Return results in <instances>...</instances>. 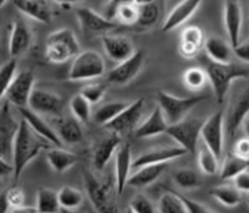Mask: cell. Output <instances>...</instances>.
<instances>
[{
    "label": "cell",
    "mask_w": 249,
    "mask_h": 213,
    "mask_svg": "<svg viewBox=\"0 0 249 213\" xmlns=\"http://www.w3.org/2000/svg\"><path fill=\"white\" fill-rule=\"evenodd\" d=\"M55 131L63 144L73 145L83 140V129L76 117H59L55 120Z\"/></svg>",
    "instance_id": "83f0119b"
},
{
    "label": "cell",
    "mask_w": 249,
    "mask_h": 213,
    "mask_svg": "<svg viewBox=\"0 0 249 213\" xmlns=\"http://www.w3.org/2000/svg\"><path fill=\"white\" fill-rule=\"evenodd\" d=\"M241 191L236 185H217L211 189V196L216 198L220 204L228 208L237 207L241 203Z\"/></svg>",
    "instance_id": "4dcf8cb0"
},
{
    "label": "cell",
    "mask_w": 249,
    "mask_h": 213,
    "mask_svg": "<svg viewBox=\"0 0 249 213\" xmlns=\"http://www.w3.org/2000/svg\"><path fill=\"white\" fill-rule=\"evenodd\" d=\"M79 158L75 153L66 151L61 147H55L47 152V161L50 167L57 173H64L71 169L77 162Z\"/></svg>",
    "instance_id": "f546056e"
},
{
    "label": "cell",
    "mask_w": 249,
    "mask_h": 213,
    "mask_svg": "<svg viewBox=\"0 0 249 213\" xmlns=\"http://www.w3.org/2000/svg\"><path fill=\"white\" fill-rule=\"evenodd\" d=\"M32 111L37 112L39 115H50L59 116L64 106V100L60 95L53 93L47 89L35 88L30 99V106Z\"/></svg>",
    "instance_id": "5bb4252c"
},
{
    "label": "cell",
    "mask_w": 249,
    "mask_h": 213,
    "mask_svg": "<svg viewBox=\"0 0 249 213\" xmlns=\"http://www.w3.org/2000/svg\"><path fill=\"white\" fill-rule=\"evenodd\" d=\"M233 51L234 56L240 61H243L245 64H249V39L245 41H240V44L234 47Z\"/></svg>",
    "instance_id": "681fc988"
},
{
    "label": "cell",
    "mask_w": 249,
    "mask_h": 213,
    "mask_svg": "<svg viewBox=\"0 0 249 213\" xmlns=\"http://www.w3.org/2000/svg\"><path fill=\"white\" fill-rule=\"evenodd\" d=\"M84 178V187H86L87 196L89 198L92 205L99 212H108L111 211L109 207V188L107 184L102 183L99 178L91 172L86 171L83 175Z\"/></svg>",
    "instance_id": "2e32d148"
},
{
    "label": "cell",
    "mask_w": 249,
    "mask_h": 213,
    "mask_svg": "<svg viewBox=\"0 0 249 213\" xmlns=\"http://www.w3.org/2000/svg\"><path fill=\"white\" fill-rule=\"evenodd\" d=\"M204 51L208 59L216 63H232L233 47L229 41L224 40L220 36H211L204 41Z\"/></svg>",
    "instance_id": "484cf974"
},
{
    "label": "cell",
    "mask_w": 249,
    "mask_h": 213,
    "mask_svg": "<svg viewBox=\"0 0 249 213\" xmlns=\"http://www.w3.org/2000/svg\"><path fill=\"white\" fill-rule=\"evenodd\" d=\"M122 142L120 135L113 132L97 140L93 148V155H92V161L96 171H103L106 168V165L113 156V153H116L117 148L122 144Z\"/></svg>",
    "instance_id": "ffe728a7"
},
{
    "label": "cell",
    "mask_w": 249,
    "mask_h": 213,
    "mask_svg": "<svg viewBox=\"0 0 249 213\" xmlns=\"http://www.w3.org/2000/svg\"><path fill=\"white\" fill-rule=\"evenodd\" d=\"M168 127H169V123L164 116L161 108L156 106L152 113L142 124H139L138 128L135 129V136L139 137V139L159 136V135L167 133Z\"/></svg>",
    "instance_id": "cb8c5ba5"
},
{
    "label": "cell",
    "mask_w": 249,
    "mask_h": 213,
    "mask_svg": "<svg viewBox=\"0 0 249 213\" xmlns=\"http://www.w3.org/2000/svg\"><path fill=\"white\" fill-rule=\"evenodd\" d=\"M7 1H8V0H1V3H0V5H1V7H4Z\"/></svg>",
    "instance_id": "6f0895ef"
},
{
    "label": "cell",
    "mask_w": 249,
    "mask_h": 213,
    "mask_svg": "<svg viewBox=\"0 0 249 213\" xmlns=\"http://www.w3.org/2000/svg\"><path fill=\"white\" fill-rule=\"evenodd\" d=\"M139 14H140V7L132 3L131 0H127L117 7L113 20H117V23L132 26V24H138Z\"/></svg>",
    "instance_id": "d590c367"
},
{
    "label": "cell",
    "mask_w": 249,
    "mask_h": 213,
    "mask_svg": "<svg viewBox=\"0 0 249 213\" xmlns=\"http://www.w3.org/2000/svg\"><path fill=\"white\" fill-rule=\"evenodd\" d=\"M203 123L198 117H184L181 122L171 124L168 127L167 135L172 137L180 147L187 149L188 153H195L197 151Z\"/></svg>",
    "instance_id": "52a82bcc"
},
{
    "label": "cell",
    "mask_w": 249,
    "mask_h": 213,
    "mask_svg": "<svg viewBox=\"0 0 249 213\" xmlns=\"http://www.w3.org/2000/svg\"><path fill=\"white\" fill-rule=\"evenodd\" d=\"M14 5L21 14L44 24L52 21V10L47 0H14Z\"/></svg>",
    "instance_id": "d4e9b609"
},
{
    "label": "cell",
    "mask_w": 249,
    "mask_h": 213,
    "mask_svg": "<svg viewBox=\"0 0 249 213\" xmlns=\"http://www.w3.org/2000/svg\"><path fill=\"white\" fill-rule=\"evenodd\" d=\"M201 3H203V0H181L168 14L167 19L164 20L163 27H161V31L163 32H169V31L178 28L181 24H184L185 21L188 20L191 16L194 15Z\"/></svg>",
    "instance_id": "603a6c76"
},
{
    "label": "cell",
    "mask_w": 249,
    "mask_h": 213,
    "mask_svg": "<svg viewBox=\"0 0 249 213\" xmlns=\"http://www.w3.org/2000/svg\"><path fill=\"white\" fill-rule=\"evenodd\" d=\"M233 153L240 158L249 159V137L239 139L233 142Z\"/></svg>",
    "instance_id": "c3c4849f"
},
{
    "label": "cell",
    "mask_w": 249,
    "mask_h": 213,
    "mask_svg": "<svg viewBox=\"0 0 249 213\" xmlns=\"http://www.w3.org/2000/svg\"><path fill=\"white\" fill-rule=\"evenodd\" d=\"M53 1L57 3V4L63 5V7H70L73 3H79V1H83V0H53Z\"/></svg>",
    "instance_id": "f5cc1de1"
},
{
    "label": "cell",
    "mask_w": 249,
    "mask_h": 213,
    "mask_svg": "<svg viewBox=\"0 0 249 213\" xmlns=\"http://www.w3.org/2000/svg\"><path fill=\"white\" fill-rule=\"evenodd\" d=\"M50 142L40 137L30 127V124L21 119L19 131L16 133L14 148H12V164L15 167L14 178H20L23 171L43 149H48Z\"/></svg>",
    "instance_id": "6da1fadb"
},
{
    "label": "cell",
    "mask_w": 249,
    "mask_h": 213,
    "mask_svg": "<svg viewBox=\"0 0 249 213\" xmlns=\"http://www.w3.org/2000/svg\"><path fill=\"white\" fill-rule=\"evenodd\" d=\"M4 192L5 196H7V200L10 203L11 211L24 205V193H23L20 188L11 187L8 191H4Z\"/></svg>",
    "instance_id": "bcb514c9"
},
{
    "label": "cell",
    "mask_w": 249,
    "mask_h": 213,
    "mask_svg": "<svg viewBox=\"0 0 249 213\" xmlns=\"http://www.w3.org/2000/svg\"><path fill=\"white\" fill-rule=\"evenodd\" d=\"M183 81L184 84L187 86L188 89H192V91H200L203 89L207 81L208 80V75L204 68H200V67H192L187 71L184 72L183 75Z\"/></svg>",
    "instance_id": "f35d334b"
},
{
    "label": "cell",
    "mask_w": 249,
    "mask_h": 213,
    "mask_svg": "<svg viewBox=\"0 0 249 213\" xmlns=\"http://www.w3.org/2000/svg\"><path fill=\"white\" fill-rule=\"evenodd\" d=\"M37 212H57L61 208L59 201V192L50 188H40L36 195Z\"/></svg>",
    "instance_id": "836d02e7"
},
{
    "label": "cell",
    "mask_w": 249,
    "mask_h": 213,
    "mask_svg": "<svg viewBox=\"0 0 249 213\" xmlns=\"http://www.w3.org/2000/svg\"><path fill=\"white\" fill-rule=\"evenodd\" d=\"M144 66V51H136L129 59L117 63L107 73V80L115 86H125L138 76Z\"/></svg>",
    "instance_id": "7c38bea8"
},
{
    "label": "cell",
    "mask_w": 249,
    "mask_h": 213,
    "mask_svg": "<svg viewBox=\"0 0 249 213\" xmlns=\"http://www.w3.org/2000/svg\"><path fill=\"white\" fill-rule=\"evenodd\" d=\"M14 172H15L14 164H11V162L7 161V159L4 158L0 159V176H1V178H7V176H10V175L14 176Z\"/></svg>",
    "instance_id": "816d5d0a"
},
{
    "label": "cell",
    "mask_w": 249,
    "mask_h": 213,
    "mask_svg": "<svg viewBox=\"0 0 249 213\" xmlns=\"http://www.w3.org/2000/svg\"><path fill=\"white\" fill-rule=\"evenodd\" d=\"M200 139L217 155V158H223L225 145V123L223 111L214 112L203 123Z\"/></svg>",
    "instance_id": "ba28073f"
},
{
    "label": "cell",
    "mask_w": 249,
    "mask_h": 213,
    "mask_svg": "<svg viewBox=\"0 0 249 213\" xmlns=\"http://www.w3.org/2000/svg\"><path fill=\"white\" fill-rule=\"evenodd\" d=\"M70 109L72 116L76 117L80 123L89 122L91 119V103L83 96L82 93H76L70 102Z\"/></svg>",
    "instance_id": "ab89813d"
},
{
    "label": "cell",
    "mask_w": 249,
    "mask_h": 213,
    "mask_svg": "<svg viewBox=\"0 0 249 213\" xmlns=\"http://www.w3.org/2000/svg\"><path fill=\"white\" fill-rule=\"evenodd\" d=\"M115 176H116V191L119 195H123L124 189L128 185V178L131 169H133V159L131 144L122 142L116 151L115 156Z\"/></svg>",
    "instance_id": "e0dca14e"
},
{
    "label": "cell",
    "mask_w": 249,
    "mask_h": 213,
    "mask_svg": "<svg viewBox=\"0 0 249 213\" xmlns=\"http://www.w3.org/2000/svg\"><path fill=\"white\" fill-rule=\"evenodd\" d=\"M188 151L183 147H163L156 148L152 151L142 153L136 160H133V169H138L140 167L148 165V164H161V162H169L176 160L178 158H183L187 155Z\"/></svg>",
    "instance_id": "44dd1931"
},
{
    "label": "cell",
    "mask_w": 249,
    "mask_h": 213,
    "mask_svg": "<svg viewBox=\"0 0 249 213\" xmlns=\"http://www.w3.org/2000/svg\"><path fill=\"white\" fill-rule=\"evenodd\" d=\"M173 181L183 189H195L201 185L198 175L192 169H178L173 175Z\"/></svg>",
    "instance_id": "b9f144b4"
},
{
    "label": "cell",
    "mask_w": 249,
    "mask_h": 213,
    "mask_svg": "<svg viewBox=\"0 0 249 213\" xmlns=\"http://www.w3.org/2000/svg\"><path fill=\"white\" fill-rule=\"evenodd\" d=\"M132 3L135 4H138L139 7H142V5H145V4H149V3H152L155 0H131Z\"/></svg>",
    "instance_id": "11a10c76"
},
{
    "label": "cell",
    "mask_w": 249,
    "mask_h": 213,
    "mask_svg": "<svg viewBox=\"0 0 249 213\" xmlns=\"http://www.w3.org/2000/svg\"><path fill=\"white\" fill-rule=\"evenodd\" d=\"M158 211L163 213H187L181 196L172 192H165L160 197Z\"/></svg>",
    "instance_id": "74e56055"
},
{
    "label": "cell",
    "mask_w": 249,
    "mask_h": 213,
    "mask_svg": "<svg viewBox=\"0 0 249 213\" xmlns=\"http://www.w3.org/2000/svg\"><path fill=\"white\" fill-rule=\"evenodd\" d=\"M247 204H248V205H249V192L247 193Z\"/></svg>",
    "instance_id": "680465c9"
},
{
    "label": "cell",
    "mask_w": 249,
    "mask_h": 213,
    "mask_svg": "<svg viewBox=\"0 0 249 213\" xmlns=\"http://www.w3.org/2000/svg\"><path fill=\"white\" fill-rule=\"evenodd\" d=\"M249 169V159L240 158L237 155H229L224 160L221 169H220V176L224 180H233L237 175Z\"/></svg>",
    "instance_id": "d6a6232c"
},
{
    "label": "cell",
    "mask_w": 249,
    "mask_h": 213,
    "mask_svg": "<svg viewBox=\"0 0 249 213\" xmlns=\"http://www.w3.org/2000/svg\"><path fill=\"white\" fill-rule=\"evenodd\" d=\"M11 103L5 100L0 109V156H12V148L20 122H16L10 108Z\"/></svg>",
    "instance_id": "8fae6325"
},
{
    "label": "cell",
    "mask_w": 249,
    "mask_h": 213,
    "mask_svg": "<svg viewBox=\"0 0 249 213\" xmlns=\"http://www.w3.org/2000/svg\"><path fill=\"white\" fill-rule=\"evenodd\" d=\"M57 192H59V201L63 209H68V211L77 209L84 201V195L79 189L70 187V185L60 188V191Z\"/></svg>",
    "instance_id": "8d00e7d4"
},
{
    "label": "cell",
    "mask_w": 249,
    "mask_h": 213,
    "mask_svg": "<svg viewBox=\"0 0 249 213\" xmlns=\"http://www.w3.org/2000/svg\"><path fill=\"white\" fill-rule=\"evenodd\" d=\"M20 112L21 119H24L30 127L35 131L37 135L43 139H46L47 142H50L53 147H63V142L60 140L59 135L56 133L55 128H52L48 123L39 115L37 112L32 111L30 106L26 108H18Z\"/></svg>",
    "instance_id": "ac0fdd59"
},
{
    "label": "cell",
    "mask_w": 249,
    "mask_h": 213,
    "mask_svg": "<svg viewBox=\"0 0 249 213\" xmlns=\"http://www.w3.org/2000/svg\"><path fill=\"white\" fill-rule=\"evenodd\" d=\"M160 5L155 0L149 4L142 5L140 7V14H139V21L138 24L142 28H149V27L155 26L158 23L159 18H160Z\"/></svg>",
    "instance_id": "60d3db41"
},
{
    "label": "cell",
    "mask_w": 249,
    "mask_h": 213,
    "mask_svg": "<svg viewBox=\"0 0 249 213\" xmlns=\"http://www.w3.org/2000/svg\"><path fill=\"white\" fill-rule=\"evenodd\" d=\"M18 61L16 57H11L10 60L4 63L0 70V75H1V96L4 95L5 91L8 89L10 84L14 81V79L18 75Z\"/></svg>",
    "instance_id": "7bdbcfd3"
},
{
    "label": "cell",
    "mask_w": 249,
    "mask_h": 213,
    "mask_svg": "<svg viewBox=\"0 0 249 213\" xmlns=\"http://www.w3.org/2000/svg\"><path fill=\"white\" fill-rule=\"evenodd\" d=\"M82 52L76 35L70 28H60L47 37L46 57L53 64L66 63Z\"/></svg>",
    "instance_id": "3957f363"
},
{
    "label": "cell",
    "mask_w": 249,
    "mask_h": 213,
    "mask_svg": "<svg viewBox=\"0 0 249 213\" xmlns=\"http://www.w3.org/2000/svg\"><path fill=\"white\" fill-rule=\"evenodd\" d=\"M129 103L125 102H109L103 104L102 106H99L95 112V122L99 124V125H107L108 123L112 122L115 117L120 113L122 111H124L128 106Z\"/></svg>",
    "instance_id": "e575fe53"
},
{
    "label": "cell",
    "mask_w": 249,
    "mask_h": 213,
    "mask_svg": "<svg viewBox=\"0 0 249 213\" xmlns=\"http://www.w3.org/2000/svg\"><path fill=\"white\" fill-rule=\"evenodd\" d=\"M106 73V61L96 51L86 50L73 57L68 72V80L84 81L103 76Z\"/></svg>",
    "instance_id": "5b68a950"
},
{
    "label": "cell",
    "mask_w": 249,
    "mask_h": 213,
    "mask_svg": "<svg viewBox=\"0 0 249 213\" xmlns=\"http://www.w3.org/2000/svg\"><path fill=\"white\" fill-rule=\"evenodd\" d=\"M168 168V162L161 164H148L135 169L136 172L128 178V187L142 188L148 187L158 180Z\"/></svg>",
    "instance_id": "f1b7e54d"
},
{
    "label": "cell",
    "mask_w": 249,
    "mask_h": 213,
    "mask_svg": "<svg viewBox=\"0 0 249 213\" xmlns=\"http://www.w3.org/2000/svg\"><path fill=\"white\" fill-rule=\"evenodd\" d=\"M144 109V97L136 99L135 102L129 103L128 106L117 115L112 122H109L106 125L109 132L116 133V135H124L136 129L138 124L140 122Z\"/></svg>",
    "instance_id": "30bf717a"
},
{
    "label": "cell",
    "mask_w": 249,
    "mask_h": 213,
    "mask_svg": "<svg viewBox=\"0 0 249 213\" xmlns=\"http://www.w3.org/2000/svg\"><path fill=\"white\" fill-rule=\"evenodd\" d=\"M249 116V79L244 86L237 87L229 99L227 113L224 115L225 133L231 140H233L247 117Z\"/></svg>",
    "instance_id": "277c9868"
},
{
    "label": "cell",
    "mask_w": 249,
    "mask_h": 213,
    "mask_svg": "<svg viewBox=\"0 0 249 213\" xmlns=\"http://www.w3.org/2000/svg\"><path fill=\"white\" fill-rule=\"evenodd\" d=\"M34 89H35V75L32 71L26 70L16 75L3 97L16 108H26L30 106V99Z\"/></svg>",
    "instance_id": "9c48e42d"
},
{
    "label": "cell",
    "mask_w": 249,
    "mask_h": 213,
    "mask_svg": "<svg viewBox=\"0 0 249 213\" xmlns=\"http://www.w3.org/2000/svg\"><path fill=\"white\" fill-rule=\"evenodd\" d=\"M32 44V34L26 23L20 19H15L11 27L8 50L11 57H18L26 53Z\"/></svg>",
    "instance_id": "7402d4cb"
},
{
    "label": "cell",
    "mask_w": 249,
    "mask_h": 213,
    "mask_svg": "<svg viewBox=\"0 0 249 213\" xmlns=\"http://www.w3.org/2000/svg\"><path fill=\"white\" fill-rule=\"evenodd\" d=\"M181 196V195H180ZM184 201V205L187 208V213H209L212 212V209L208 208L207 205L198 203V201H195L192 198L185 197V196H181Z\"/></svg>",
    "instance_id": "7dc6e473"
},
{
    "label": "cell",
    "mask_w": 249,
    "mask_h": 213,
    "mask_svg": "<svg viewBox=\"0 0 249 213\" xmlns=\"http://www.w3.org/2000/svg\"><path fill=\"white\" fill-rule=\"evenodd\" d=\"M223 21L228 41L234 48L240 44L243 28V10L240 0H224Z\"/></svg>",
    "instance_id": "4fadbf2b"
},
{
    "label": "cell",
    "mask_w": 249,
    "mask_h": 213,
    "mask_svg": "<svg viewBox=\"0 0 249 213\" xmlns=\"http://www.w3.org/2000/svg\"><path fill=\"white\" fill-rule=\"evenodd\" d=\"M204 35L203 30L197 26H189L184 28L180 36V53L187 57L192 59L197 56L200 50L204 47Z\"/></svg>",
    "instance_id": "4316f807"
},
{
    "label": "cell",
    "mask_w": 249,
    "mask_h": 213,
    "mask_svg": "<svg viewBox=\"0 0 249 213\" xmlns=\"http://www.w3.org/2000/svg\"><path fill=\"white\" fill-rule=\"evenodd\" d=\"M76 16L80 28L84 34H103L115 30L119 26V23L108 19L107 16L97 14L91 8H77Z\"/></svg>",
    "instance_id": "9a60e30c"
},
{
    "label": "cell",
    "mask_w": 249,
    "mask_h": 213,
    "mask_svg": "<svg viewBox=\"0 0 249 213\" xmlns=\"http://www.w3.org/2000/svg\"><path fill=\"white\" fill-rule=\"evenodd\" d=\"M249 64L240 66L233 63H216L207 57L204 70L208 75V80L212 86L214 96L217 99V103L224 102L227 93L231 89V86L233 81L249 79Z\"/></svg>",
    "instance_id": "7a4b0ae2"
},
{
    "label": "cell",
    "mask_w": 249,
    "mask_h": 213,
    "mask_svg": "<svg viewBox=\"0 0 249 213\" xmlns=\"http://www.w3.org/2000/svg\"><path fill=\"white\" fill-rule=\"evenodd\" d=\"M103 48L111 60L116 63L127 60L135 53V47L131 39L119 35H103Z\"/></svg>",
    "instance_id": "d6986e66"
},
{
    "label": "cell",
    "mask_w": 249,
    "mask_h": 213,
    "mask_svg": "<svg viewBox=\"0 0 249 213\" xmlns=\"http://www.w3.org/2000/svg\"><path fill=\"white\" fill-rule=\"evenodd\" d=\"M207 96H188V97H178L175 95H171L165 91H160L156 95L159 106L161 108L164 116L171 124L178 123L187 117L188 112L195 108V106L204 102Z\"/></svg>",
    "instance_id": "8992f818"
},
{
    "label": "cell",
    "mask_w": 249,
    "mask_h": 213,
    "mask_svg": "<svg viewBox=\"0 0 249 213\" xmlns=\"http://www.w3.org/2000/svg\"><path fill=\"white\" fill-rule=\"evenodd\" d=\"M233 184L240 189L243 193L249 192V169L241 172L233 178Z\"/></svg>",
    "instance_id": "f907efd6"
},
{
    "label": "cell",
    "mask_w": 249,
    "mask_h": 213,
    "mask_svg": "<svg viewBox=\"0 0 249 213\" xmlns=\"http://www.w3.org/2000/svg\"><path fill=\"white\" fill-rule=\"evenodd\" d=\"M12 212H37V208H32V207H24L21 205L19 208H15Z\"/></svg>",
    "instance_id": "db71d44e"
},
{
    "label": "cell",
    "mask_w": 249,
    "mask_h": 213,
    "mask_svg": "<svg viewBox=\"0 0 249 213\" xmlns=\"http://www.w3.org/2000/svg\"><path fill=\"white\" fill-rule=\"evenodd\" d=\"M197 162L201 172L205 175H216L220 171V159L211 148L201 142L197 147Z\"/></svg>",
    "instance_id": "1f68e13d"
},
{
    "label": "cell",
    "mask_w": 249,
    "mask_h": 213,
    "mask_svg": "<svg viewBox=\"0 0 249 213\" xmlns=\"http://www.w3.org/2000/svg\"><path fill=\"white\" fill-rule=\"evenodd\" d=\"M243 127H244V132L247 135V137H249V116L247 117L243 123Z\"/></svg>",
    "instance_id": "9f6ffc18"
},
{
    "label": "cell",
    "mask_w": 249,
    "mask_h": 213,
    "mask_svg": "<svg viewBox=\"0 0 249 213\" xmlns=\"http://www.w3.org/2000/svg\"><path fill=\"white\" fill-rule=\"evenodd\" d=\"M107 89V86L103 84V83H92V84H88V86L84 87L82 91H80V93L91 104H97V103L102 100L103 97L106 96Z\"/></svg>",
    "instance_id": "ee69618b"
},
{
    "label": "cell",
    "mask_w": 249,
    "mask_h": 213,
    "mask_svg": "<svg viewBox=\"0 0 249 213\" xmlns=\"http://www.w3.org/2000/svg\"><path fill=\"white\" fill-rule=\"evenodd\" d=\"M129 211H132V212L136 213H153L158 211V208L153 207L152 201H151L147 196L139 193V195H136V196L131 200Z\"/></svg>",
    "instance_id": "f6af8a7d"
}]
</instances>
